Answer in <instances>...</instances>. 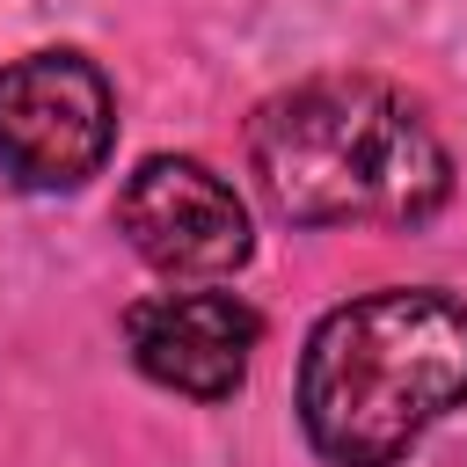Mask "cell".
I'll use <instances>...</instances> for the list:
<instances>
[{"instance_id":"7a4b0ae2","label":"cell","mask_w":467,"mask_h":467,"mask_svg":"<svg viewBox=\"0 0 467 467\" xmlns=\"http://www.w3.org/2000/svg\"><path fill=\"white\" fill-rule=\"evenodd\" d=\"M467 401V306L423 285L343 299L299 358V423L336 467L401 460Z\"/></svg>"},{"instance_id":"3957f363","label":"cell","mask_w":467,"mask_h":467,"mask_svg":"<svg viewBox=\"0 0 467 467\" xmlns=\"http://www.w3.org/2000/svg\"><path fill=\"white\" fill-rule=\"evenodd\" d=\"M117 146V95L80 51L0 66V168L22 190H80Z\"/></svg>"},{"instance_id":"277c9868","label":"cell","mask_w":467,"mask_h":467,"mask_svg":"<svg viewBox=\"0 0 467 467\" xmlns=\"http://www.w3.org/2000/svg\"><path fill=\"white\" fill-rule=\"evenodd\" d=\"M117 226L139 248V263H153L161 277H190V285L234 277L248 263V248H255L248 204L234 197V182L212 175L190 153L139 161L124 175V190H117Z\"/></svg>"},{"instance_id":"6da1fadb","label":"cell","mask_w":467,"mask_h":467,"mask_svg":"<svg viewBox=\"0 0 467 467\" xmlns=\"http://www.w3.org/2000/svg\"><path fill=\"white\" fill-rule=\"evenodd\" d=\"M248 168L292 226H423L452 190L438 131L365 73L270 95L248 117Z\"/></svg>"},{"instance_id":"5b68a950","label":"cell","mask_w":467,"mask_h":467,"mask_svg":"<svg viewBox=\"0 0 467 467\" xmlns=\"http://www.w3.org/2000/svg\"><path fill=\"white\" fill-rule=\"evenodd\" d=\"M124 343L131 365L190 401H226L248 379V358L263 343V321L248 299L212 292V285H182V292H153L124 314Z\"/></svg>"}]
</instances>
